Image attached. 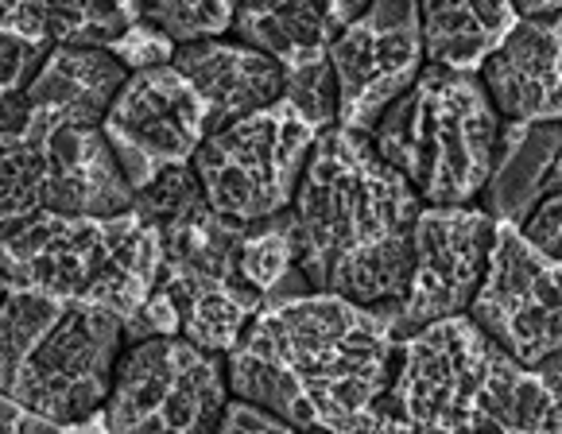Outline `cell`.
I'll return each mask as SVG.
<instances>
[{"label": "cell", "instance_id": "1", "mask_svg": "<svg viewBox=\"0 0 562 434\" xmlns=\"http://www.w3.org/2000/svg\"><path fill=\"white\" fill-rule=\"evenodd\" d=\"M392 311L330 291L268 299L225 353L229 396L276 411L291 431H392Z\"/></svg>", "mask_w": 562, "mask_h": 434}, {"label": "cell", "instance_id": "2", "mask_svg": "<svg viewBox=\"0 0 562 434\" xmlns=\"http://www.w3.org/2000/svg\"><path fill=\"white\" fill-rule=\"evenodd\" d=\"M419 205L364 132L323 129L288 205L299 276L311 291L392 311L407 291Z\"/></svg>", "mask_w": 562, "mask_h": 434}, {"label": "cell", "instance_id": "3", "mask_svg": "<svg viewBox=\"0 0 562 434\" xmlns=\"http://www.w3.org/2000/svg\"><path fill=\"white\" fill-rule=\"evenodd\" d=\"M384 411L392 431L554 434L559 388L505 353L470 314H450L400 337Z\"/></svg>", "mask_w": 562, "mask_h": 434}, {"label": "cell", "instance_id": "4", "mask_svg": "<svg viewBox=\"0 0 562 434\" xmlns=\"http://www.w3.org/2000/svg\"><path fill=\"white\" fill-rule=\"evenodd\" d=\"M124 322L86 299L0 291V388L58 431H101Z\"/></svg>", "mask_w": 562, "mask_h": 434}, {"label": "cell", "instance_id": "5", "mask_svg": "<svg viewBox=\"0 0 562 434\" xmlns=\"http://www.w3.org/2000/svg\"><path fill=\"white\" fill-rule=\"evenodd\" d=\"M159 230L136 205L105 218L40 210L0 233L4 283L86 299L128 322L159 283Z\"/></svg>", "mask_w": 562, "mask_h": 434}, {"label": "cell", "instance_id": "6", "mask_svg": "<svg viewBox=\"0 0 562 434\" xmlns=\"http://www.w3.org/2000/svg\"><path fill=\"white\" fill-rule=\"evenodd\" d=\"M501 124L473 70L423 63L419 78L372 124L369 140L423 205H465L485 187Z\"/></svg>", "mask_w": 562, "mask_h": 434}, {"label": "cell", "instance_id": "7", "mask_svg": "<svg viewBox=\"0 0 562 434\" xmlns=\"http://www.w3.org/2000/svg\"><path fill=\"white\" fill-rule=\"evenodd\" d=\"M318 129L288 98L206 132L191 159L202 198L225 222L252 225L291 205Z\"/></svg>", "mask_w": 562, "mask_h": 434}, {"label": "cell", "instance_id": "8", "mask_svg": "<svg viewBox=\"0 0 562 434\" xmlns=\"http://www.w3.org/2000/svg\"><path fill=\"white\" fill-rule=\"evenodd\" d=\"M229 400L222 353L199 349L182 334L124 342L101 431L113 434H210Z\"/></svg>", "mask_w": 562, "mask_h": 434}, {"label": "cell", "instance_id": "9", "mask_svg": "<svg viewBox=\"0 0 562 434\" xmlns=\"http://www.w3.org/2000/svg\"><path fill=\"white\" fill-rule=\"evenodd\" d=\"M465 314L501 349L536 369L539 360L562 349L559 260L528 245L513 222H496L485 276H481Z\"/></svg>", "mask_w": 562, "mask_h": 434}, {"label": "cell", "instance_id": "10", "mask_svg": "<svg viewBox=\"0 0 562 434\" xmlns=\"http://www.w3.org/2000/svg\"><path fill=\"white\" fill-rule=\"evenodd\" d=\"M101 136L109 140L136 194L164 171L191 167L206 136V113L194 86L175 63L140 66L128 70L109 113L101 116Z\"/></svg>", "mask_w": 562, "mask_h": 434}, {"label": "cell", "instance_id": "11", "mask_svg": "<svg viewBox=\"0 0 562 434\" xmlns=\"http://www.w3.org/2000/svg\"><path fill=\"white\" fill-rule=\"evenodd\" d=\"M326 58L338 86V124L369 136L427 63L419 0H369V9L334 35Z\"/></svg>", "mask_w": 562, "mask_h": 434}, {"label": "cell", "instance_id": "12", "mask_svg": "<svg viewBox=\"0 0 562 434\" xmlns=\"http://www.w3.org/2000/svg\"><path fill=\"white\" fill-rule=\"evenodd\" d=\"M493 225L477 202L465 205H419L412 225V271L407 291L392 307L396 337L427 326L435 319L465 314L488 264Z\"/></svg>", "mask_w": 562, "mask_h": 434}, {"label": "cell", "instance_id": "13", "mask_svg": "<svg viewBox=\"0 0 562 434\" xmlns=\"http://www.w3.org/2000/svg\"><path fill=\"white\" fill-rule=\"evenodd\" d=\"M562 16L516 20L501 47L477 66V82L501 121H559Z\"/></svg>", "mask_w": 562, "mask_h": 434}, {"label": "cell", "instance_id": "14", "mask_svg": "<svg viewBox=\"0 0 562 434\" xmlns=\"http://www.w3.org/2000/svg\"><path fill=\"white\" fill-rule=\"evenodd\" d=\"M171 63L199 93L206 132L283 98V66L265 51L248 47L237 35H206V40L175 43Z\"/></svg>", "mask_w": 562, "mask_h": 434}, {"label": "cell", "instance_id": "15", "mask_svg": "<svg viewBox=\"0 0 562 434\" xmlns=\"http://www.w3.org/2000/svg\"><path fill=\"white\" fill-rule=\"evenodd\" d=\"M32 121L43 124V144H47V210L105 218L133 205V187L101 129L47 124L40 116Z\"/></svg>", "mask_w": 562, "mask_h": 434}, {"label": "cell", "instance_id": "16", "mask_svg": "<svg viewBox=\"0 0 562 434\" xmlns=\"http://www.w3.org/2000/svg\"><path fill=\"white\" fill-rule=\"evenodd\" d=\"M369 9V0H245L233 4L229 32L272 55L283 70L323 63L334 35Z\"/></svg>", "mask_w": 562, "mask_h": 434}, {"label": "cell", "instance_id": "17", "mask_svg": "<svg viewBox=\"0 0 562 434\" xmlns=\"http://www.w3.org/2000/svg\"><path fill=\"white\" fill-rule=\"evenodd\" d=\"M128 66L105 47H50L35 78L24 86L27 116L47 124L101 129Z\"/></svg>", "mask_w": 562, "mask_h": 434}, {"label": "cell", "instance_id": "18", "mask_svg": "<svg viewBox=\"0 0 562 434\" xmlns=\"http://www.w3.org/2000/svg\"><path fill=\"white\" fill-rule=\"evenodd\" d=\"M562 187V129L559 121H505L493 167L481 187V210L496 222L520 225L551 190Z\"/></svg>", "mask_w": 562, "mask_h": 434}, {"label": "cell", "instance_id": "19", "mask_svg": "<svg viewBox=\"0 0 562 434\" xmlns=\"http://www.w3.org/2000/svg\"><path fill=\"white\" fill-rule=\"evenodd\" d=\"M508 0H419L423 58L450 70H473L516 27Z\"/></svg>", "mask_w": 562, "mask_h": 434}, {"label": "cell", "instance_id": "20", "mask_svg": "<svg viewBox=\"0 0 562 434\" xmlns=\"http://www.w3.org/2000/svg\"><path fill=\"white\" fill-rule=\"evenodd\" d=\"M47 210V144L43 124L0 129V233Z\"/></svg>", "mask_w": 562, "mask_h": 434}, {"label": "cell", "instance_id": "21", "mask_svg": "<svg viewBox=\"0 0 562 434\" xmlns=\"http://www.w3.org/2000/svg\"><path fill=\"white\" fill-rule=\"evenodd\" d=\"M140 24V0H47L50 47H109Z\"/></svg>", "mask_w": 562, "mask_h": 434}, {"label": "cell", "instance_id": "22", "mask_svg": "<svg viewBox=\"0 0 562 434\" xmlns=\"http://www.w3.org/2000/svg\"><path fill=\"white\" fill-rule=\"evenodd\" d=\"M237 268L248 287H257L260 299L276 296L283 279L295 271V230H291V210L252 222L240 237Z\"/></svg>", "mask_w": 562, "mask_h": 434}, {"label": "cell", "instance_id": "23", "mask_svg": "<svg viewBox=\"0 0 562 434\" xmlns=\"http://www.w3.org/2000/svg\"><path fill=\"white\" fill-rule=\"evenodd\" d=\"M140 20L171 35L175 43L225 35L233 24L229 0H140Z\"/></svg>", "mask_w": 562, "mask_h": 434}, {"label": "cell", "instance_id": "24", "mask_svg": "<svg viewBox=\"0 0 562 434\" xmlns=\"http://www.w3.org/2000/svg\"><path fill=\"white\" fill-rule=\"evenodd\" d=\"M283 98L315 124L318 132L338 124V86H334L330 58L299 66V70H283Z\"/></svg>", "mask_w": 562, "mask_h": 434}, {"label": "cell", "instance_id": "25", "mask_svg": "<svg viewBox=\"0 0 562 434\" xmlns=\"http://www.w3.org/2000/svg\"><path fill=\"white\" fill-rule=\"evenodd\" d=\"M105 51H113L116 58H121L128 70H140V66H159V63H171L175 55V40L171 35H164L159 27L151 24H133L128 32L121 35V40H113Z\"/></svg>", "mask_w": 562, "mask_h": 434}, {"label": "cell", "instance_id": "26", "mask_svg": "<svg viewBox=\"0 0 562 434\" xmlns=\"http://www.w3.org/2000/svg\"><path fill=\"white\" fill-rule=\"evenodd\" d=\"M50 47L43 43H27L20 35L0 32V93H20L35 78L40 63L47 58Z\"/></svg>", "mask_w": 562, "mask_h": 434}, {"label": "cell", "instance_id": "27", "mask_svg": "<svg viewBox=\"0 0 562 434\" xmlns=\"http://www.w3.org/2000/svg\"><path fill=\"white\" fill-rule=\"evenodd\" d=\"M516 230H520V237L528 241V245H536L543 256L559 260V245H562V194L559 190H551Z\"/></svg>", "mask_w": 562, "mask_h": 434}, {"label": "cell", "instance_id": "28", "mask_svg": "<svg viewBox=\"0 0 562 434\" xmlns=\"http://www.w3.org/2000/svg\"><path fill=\"white\" fill-rule=\"evenodd\" d=\"M214 431H222V434H280V431H291V426L283 423L276 411L260 408V403H252V400H240V396H229Z\"/></svg>", "mask_w": 562, "mask_h": 434}, {"label": "cell", "instance_id": "29", "mask_svg": "<svg viewBox=\"0 0 562 434\" xmlns=\"http://www.w3.org/2000/svg\"><path fill=\"white\" fill-rule=\"evenodd\" d=\"M0 32L50 47V40H47V0H0Z\"/></svg>", "mask_w": 562, "mask_h": 434}, {"label": "cell", "instance_id": "30", "mask_svg": "<svg viewBox=\"0 0 562 434\" xmlns=\"http://www.w3.org/2000/svg\"><path fill=\"white\" fill-rule=\"evenodd\" d=\"M40 431H58V426L40 419L35 411H27L16 396H9L0 388V434H40Z\"/></svg>", "mask_w": 562, "mask_h": 434}, {"label": "cell", "instance_id": "31", "mask_svg": "<svg viewBox=\"0 0 562 434\" xmlns=\"http://www.w3.org/2000/svg\"><path fill=\"white\" fill-rule=\"evenodd\" d=\"M520 20H539V16H559L562 0H508Z\"/></svg>", "mask_w": 562, "mask_h": 434}, {"label": "cell", "instance_id": "32", "mask_svg": "<svg viewBox=\"0 0 562 434\" xmlns=\"http://www.w3.org/2000/svg\"><path fill=\"white\" fill-rule=\"evenodd\" d=\"M229 4H245V0H229Z\"/></svg>", "mask_w": 562, "mask_h": 434}]
</instances>
